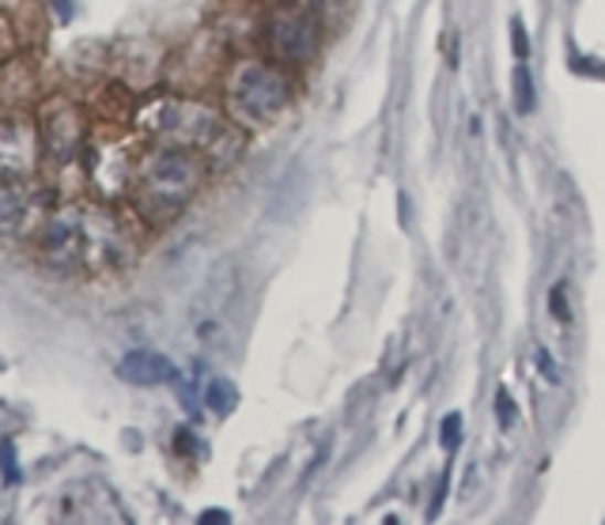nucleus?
Returning a JSON list of instances; mask_svg holds the SVG:
<instances>
[{
  "label": "nucleus",
  "mask_w": 605,
  "mask_h": 525,
  "mask_svg": "<svg viewBox=\"0 0 605 525\" xmlns=\"http://www.w3.org/2000/svg\"><path fill=\"white\" fill-rule=\"evenodd\" d=\"M39 254L57 272H106L132 257L126 219L106 204L73 201L50 212L39 231Z\"/></svg>",
  "instance_id": "nucleus-1"
},
{
  "label": "nucleus",
  "mask_w": 605,
  "mask_h": 525,
  "mask_svg": "<svg viewBox=\"0 0 605 525\" xmlns=\"http://www.w3.org/2000/svg\"><path fill=\"white\" fill-rule=\"evenodd\" d=\"M140 129L156 132L167 144H182L198 151L204 163H231L243 148V129L227 114L190 99H156L137 114Z\"/></svg>",
  "instance_id": "nucleus-2"
},
{
  "label": "nucleus",
  "mask_w": 605,
  "mask_h": 525,
  "mask_svg": "<svg viewBox=\"0 0 605 525\" xmlns=\"http://www.w3.org/2000/svg\"><path fill=\"white\" fill-rule=\"evenodd\" d=\"M209 163L198 151L182 148V144H156L145 159L137 163L132 174V204L140 208V216L151 224H167L178 212L185 208L198 190L204 185Z\"/></svg>",
  "instance_id": "nucleus-3"
},
{
  "label": "nucleus",
  "mask_w": 605,
  "mask_h": 525,
  "mask_svg": "<svg viewBox=\"0 0 605 525\" xmlns=\"http://www.w3.org/2000/svg\"><path fill=\"white\" fill-rule=\"evenodd\" d=\"M291 79L273 61L246 57L224 79V114L238 129H265L288 110Z\"/></svg>",
  "instance_id": "nucleus-4"
},
{
  "label": "nucleus",
  "mask_w": 605,
  "mask_h": 525,
  "mask_svg": "<svg viewBox=\"0 0 605 525\" xmlns=\"http://www.w3.org/2000/svg\"><path fill=\"white\" fill-rule=\"evenodd\" d=\"M318 8L307 0H288L277 4L265 20V42H269L273 57L284 65H307L318 50Z\"/></svg>",
  "instance_id": "nucleus-5"
},
{
  "label": "nucleus",
  "mask_w": 605,
  "mask_h": 525,
  "mask_svg": "<svg viewBox=\"0 0 605 525\" xmlns=\"http://www.w3.org/2000/svg\"><path fill=\"white\" fill-rule=\"evenodd\" d=\"M50 216L46 190L31 185L26 178H0V235L20 238L42 231Z\"/></svg>",
  "instance_id": "nucleus-6"
},
{
  "label": "nucleus",
  "mask_w": 605,
  "mask_h": 525,
  "mask_svg": "<svg viewBox=\"0 0 605 525\" xmlns=\"http://www.w3.org/2000/svg\"><path fill=\"white\" fill-rule=\"evenodd\" d=\"M39 140L50 163H73L79 144H84V114L68 99H46L39 110Z\"/></svg>",
  "instance_id": "nucleus-7"
},
{
  "label": "nucleus",
  "mask_w": 605,
  "mask_h": 525,
  "mask_svg": "<svg viewBox=\"0 0 605 525\" xmlns=\"http://www.w3.org/2000/svg\"><path fill=\"white\" fill-rule=\"evenodd\" d=\"M39 126L20 114L0 118V178H26L39 163Z\"/></svg>",
  "instance_id": "nucleus-8"
},
{
  "label": "nucleus",
  "mask_w": 605,
  "mask_h": 525,
  "mask_svg": "<svg viewBox=\"0 0 605 525\" xmlns=\"http://www.w3.org/2000/svg\"><path fill=\"white\" fill-rule=\"evenodd\" d=\"M118 375L126 382H132V386H167V382L178 378V371L163 352L137 349L118 363Z\"/></svg>",
  "instance_id": "nucleus-9"
},
{
  "label": "nucleus",
  "mask_w": 605,
  "mask_h": 525,
  "mask_svg": "<svg viewBox=\"0 0 605 525\" xmlns=\"http://www.w3.org/2000/svg\"><path fill=\"white\" fill-rule=\"evenodd\" d=\"M34 92V68L23 57L0 65V110H20Z\"/></svg>",
  "instance_id": "nucleus-10"
},
{
  "label": "nucleus",
  "mask_w": 605,
  "mask_h": 525,
  "mask_svg": "<svg viewBox=\"0 0 605 525\" xmlns=\"http://www.w3.org/2000/svg\"><path fill=\"white\" fill-rule=\"evenodd\" d=\"M204 405H209V413L216 416H231L238 408V389L231 378H209V386H204Z\"/></svg>",
  "instance_id": "nucleus-11"
},
{
  "label": "nucleus",
  "mask_w": 605,
  "mask_h": 525,
  "mask_svg": "<svg viewBox=\"0 0 605 525\" xmlns=\"http://www.w3.org/2000/svg\"><path fill=\"white\" fill-rule=\"evenodd\" d=\"M514 110L527 118V114L538 110V92H533V76H530V68H527V61H519L514 65Z\"/></svg>",
  "instance_id": "nucleus-12"
},
{
  "label": "nucleus",
  "mask_w": 605,
  "mask_h": 525,
  "mask_svg": "<svg viewBox=\"0 0 605 525\" xmlns=\"http://www.w3.org/2000/svg\"><path fill=\"white\" fill-rule=\"evenodd\" d=\"M461 413H447L443 416V424H439V442H443V450L454 453L458 450V442H461Z\"/></svg>",
  "instance_id": "nucleus-13"
},
{
  "label": "nucleus",
  "mask_w": 605,
  "mask_h": 525,
  "mask_svg": "<svg viewBox=\"0 0 605 525\" xmlns=\"http://www.w3.org/2000/svg\"><path fill=\"white\" fill-rule=\"evenodd\" d=\"M507 31H511V53L519 61H527L530 57V34H527V23H522V15H514Z\"/></svg>",
  "instance_id": "nucleus-14"
},
{
  "label": "nucleus",
  "mask_w": 605,
  "mask_h": 525,
  "mask_svg": "<svg viewBox=\"0 0 605 525\" xmlns=\"http://www.w3.org/2000/svg\"><path fill=\"white\" fill-rule=\"evenodd\" d=\"M496 408H500V427H511L514 424V400L507 389H496Z\"/></svg>",
  "instance_id": "nucleus-15"
},
{
  "label": "nucleus",
  "mask_w": 605,
  "mask_h": 525,
  "mask_svg": "<svg viewBox=\"0 0 605 525\" xmlns=\"http://www.w3.org/2000/svg\"><path fill=\"white\" fill-rule=\"evenodd\" d=\"M549 307L556 310V318L564 325L572 322V310H567V299H564V283H556V288H553V296H549Z\"/></svg>",
  "instance_id": "nucleus-16"
},
{
  "label": "nucleus",
  "mask_w": 605,
  "mask_h": 525,
  "mask_svg": "<svg viewBox=\"0 0 605 525\" xmlns=\"http://www.w3.org/2000/svg\"><path fill=\"white\" fill-rule=\"evenodd\" d=\"M0 458H4V476H8V484H15V480H20V465H15L12 442H4V447H0Z\"/></svg>",
  "instance_id": "nucleus-17"
},
{
  "label": "nucleus",
  "mask_w": 605,
  "mask_h": 525,
  "mask_svg": "<svg viewBox=\"0 0 605 525\" xmlns=\"http://www.w3.org/2000/svg\"><path fill=\"white\" fill-rule=\"evenodd\" d=\"M538 363H541V367H545V375H549V378H553V382H560V367H556V363L549 360V355L541 352V349H538Z\"/></svg>",
  "instance_id": "nucleus-18"
},
{
  "label": "nucleus",
  "mask_w": 605,
  "mask_h": 525,
  "mask_svg": "<svg viewBox=\"0 0 605 525\" xmlns=\"http://www.w3.org/2000/svg\"><path fill=\"white\" fill-rule=\"evenodd\" d=\"M201 522H227V514L224 511H204Z\"/></svg>",
  "instance_id": "nucleus-19"
}]
</instances>
